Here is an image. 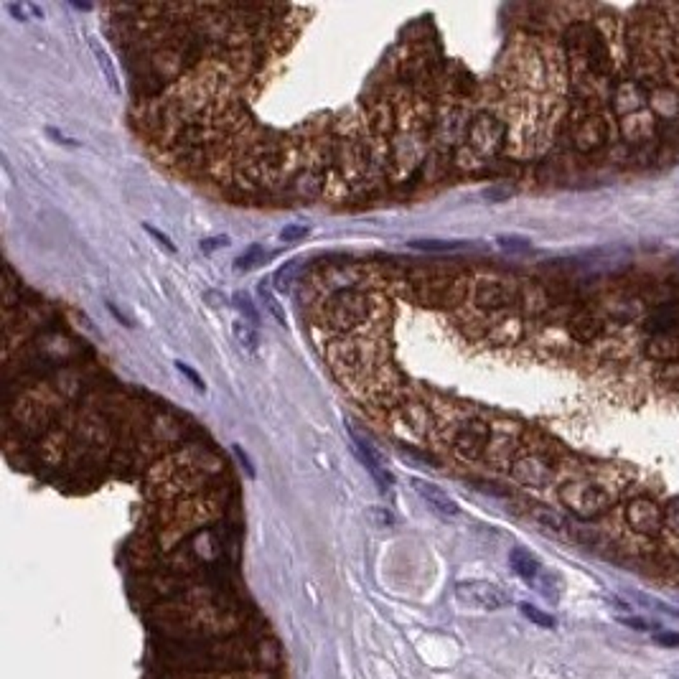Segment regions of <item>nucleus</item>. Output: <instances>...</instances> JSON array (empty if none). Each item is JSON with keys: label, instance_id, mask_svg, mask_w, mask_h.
Here are the masks:
<instances>
[{"label": "nucleus", "instance_id": "1", "mask_svg": "<svg viewBox=\"0 0 679 679\" xmlns=\"http://www.w3.org/2000/svg\"><path fill=\"white\" fill-rule=\"evenodd\" d=\"M389 303L380 298L374 290H359V287H344L331 293L318 311V326L333 336H349L369 326L384 313Z\"/></svg>", "mask_w": 679, "mask_h": 679}, {"label": "nucleus", "instance_id": "2", "mask_svg": "<svg viewBox=\"0 0 679 679\" xmlns=\"http://www.w3.org/2000/svg\"><path fill=\"white\" fill-rule=\"evenodd\" d=\"M557 499L578 519H598L611 512L613 504L619 501V493L598 481L575 479L557 489Z\"/></svg>", "mask_w": 679, "mask_h": 679}, {"label": "nucleus", "instance_id": "3", "mask_svg": "<svg viewBox=\"0 0 679 679\" xmlns=\"http://www.w3.org/2000/svg\"><path fill=\"white\" fill-rule=\"evenodd\" d=\"M567 56L573 64H580L595 77H606L611 72V53L606 39L590 23H573L565 34Z\"/></svg>", "mask_w": 679, "mask_h": 679}, {"label": "nucleus", "instance_id": "4", "mask_svg": "<svg viewBox=\"0 0 679 679\" xmlns=\"http://www.w3.org/2000/svg\"><path fill=\"white\" fill-rule=\"evenodd\" d=\"M491 435H493V427L489 425L486 420L476 418V415H468L453 430V438H451L453 453L463 460L484 458L489 453V446H491Z\"/></svg>", "mask_w": 679, "mask_h": 679}, {"label": "nucleus", "instance_id": "5", "mask_svg": "<svg viewBox=\"0 0 679 679\" xmlns=\"http://www.w3.org/2000/svg\"><path fill=\"white\" fill-rule=\"evenodd\" d=\"M473 306L484 311V313H506L514 311V306H519V287L512 283H504L499 278H484L479 280L471 290Z\"/></svg>", "mask_w": 679, "mask_h": 679}, {"label": "nucleus", "instance_id": "6", "mask_svg": "<svg viewBox=\"0 0 679 679\" xmlns=\"http://www.w3.org/2000/svg\"><path fill=\"white\" fill-rule=\"evenodd\" d=\"M506 138H509V125L493 112H479L468 127V143L481 155L501 153L506 146Z\"/></svg>", "mask_w": 679, "mask_h": 679}, {"label": "nucleus", "instance_id": "7", "mask_svg": "<svg viewBox=\"0 0 679 679\" xmlns=\"http://www.w3.org/2000/svg\"><path fill=\"white\" fill-rule=\"evenodd\" d=\"M512 476L529 489H547L555 479L552 460H550V455L545 451L532 448V451H526L514 458Z\"/></svg>", "mask_w": 679, "mask_h": 679}, {"label": "nucleus", "instance_id": "8", "mask_svg": "<svg viewBox=\"0 0 679 679\" xmlns=\"http://www.w3.org/2000/svg\"><path fill=\"white\" fill-rule=\"evenodd\" d=\"M626 524L641 537H659L666 524V512L649 496H636L626 504Z\"/></svg>", "mask_w": 679, "mask_h": 679}, {"label": "nucleus", "instance_id": "9", "mask_svg": "<svg viewBox=\"0 0 679 679\" xmlns=\"http://www.w3.org/2000/svg\"><path fill=\"white\" fill-rule=\"evenodd\" d=\"M611 140V122L606 115L600 112H586L580 115L573 125V146L580 153H595L603 150Z\"/></svg>", "mask_w": 679, "mask_h": 679}, {"label": "nucleus", "instance_id": "10", "mask_svg": "<svg viewBox=\"0 0 679 679\" xmlns=\"http://www.w3.org/2000/svg\"><path fill=\"white\" fill-rule=\"evenodd\" d=\"M455 598L468 608H479V611H499L509 603L506 593L493 583L486 580H463L455 586Z\"/></svg>", "mask_w": 679, "mask_h": 679}, {"label": "nucleus", "instance_id": "11", "mask_svg": "<svg viewBox=\"0 0 679 679\" xmlns=\"http://www.w3.org/2000/svg\"><path fill=\"white\" fill-rule=\"evenodd\" d=\"M646 107H649V92H646L639 79H626L616 84V89H613V110H616L621 120L628 117V115L641 112Z\"/></svg>", "mask_w": 679, "mask_h": 679}, {"label": "nucleus", "instance_id": "12", "mask_svg": "<svg viewBox=\"0 0 679 679\" xmlns=\"http://www.w3.org/2000/svg\"><path fill=\"white\" fill-rule=\"evenodd\" d=\"M349 435H351V453L359 458L361 466L372 473V479L377 481V486H380L382 491H387V489L394 484V479H392V473H389V468H384V463H382L380 453L374 451V448L369 446V443H366L359 433L349 430Z\"/></svg>", "mask_w": 679, "mask_h": 679}, {"label": "nucleus", "instance_id": "13", "mask_svg": "<svg viewBox=\"0 0 679 679\" xmlns=\"http://www.w3.org/2000/svg\"><path fill=\"white\" fill-rule=\"evenodd\" d=\"M413 489H415V493H418L420 499L427 504V509H430V512H435L438 517H443V519H455V517L460 514V506L455 504V499H453V496H448V493L443 491L440 486H435L433 481L413 479Z\"/></svg>", "mask_w": 679, "mask_h": 679}, {"label": "nucleus", "instance_id": "14", "mask_svg": "<svg viewBox=\"0 0 679 679\" xmlns=\"http://www.w3.org/2000/svg\"><path fill=\"white\" fill-rule=\"evenodd\" d=\"M657 117H654V112H649V110H641V112L636 115H628V117H623L619 125L621 130V138L626 140V143H633V146H641V143H652L654 138H657Z\"/></svg>", "mask_w": 679, "mask_h": 679}, {"label": "nucleus", "instance_id": "15", "mask_svg": "<svg viewBox=\"0 0 679 679\" xmlns=\"http://www.w3.org/2000/svg\"><path fill=\"white\" fill-rule=\"evenodd\" d=\"M567 333L578 344H593V341H598L606 333V321L600 318L595 311L583 308V311L570 316V321H567Z\"/></svg>", "mask_w": 679, "mask_h": 679}, {"label": "nucleus", "instance_id": "16", "mask_svg": "<svg viewBox=\"0 0 679 679\" xmlns=\"http://www.w3.org/2000/svg\"><path fill=\"white\" fill-rule=\"evenodd\" d=\"M522 333H524V323H522L519 313H514V311L499 313L496 318L486 323V336L493 344H499V347H512V344H517L522 339Z\"/></svg>", "mask_w": 679, "mask_h": 679}, {"label": "nucleus", "instance_id": "17", "mask_svg": "<svg viewBox=\"0 0 679 679\" xmlns=\"http://www.w3.org/2000/svg\"><path fill=\"white\" fill-rule=\"evenodd\" d=\"M649 107L659 122H672L679 115V89L674 84H659L649 92Z\"/></svg>", "mask_w": 679, "mask_h": 679}, {"label": "nucleus", "instance_id": "18", "mask_svg": "<svg viewBox=\"0 0 679 679\" xmlns=\"http://www.w3.org/2000/svg\"><path fill=\"white\" fill-rule=\"evenodd\" d=\"M646 331L657 336V333H674L679 326V300H664L654 308L652 313L644 321Z\"/></svg>", "mask_w": 679, "mask_h": 679}, {"label": "nucleus", "instance_id": "19", "mask_svg": "<svg viewBox=\"0 0 679 679\" xmlns=\"http://www.w3.org/2000/svg\"><path fill=\"white\" fill-rule=\"evenodd\" d=\"M644 354L646 359L659 361V364H674V361H679V336L677 333H657V336H649Z\"/></svg>", "mask_w": 679, "mask_h": 679}, {"label": "nucleus", "instance_id": "20", "mask_svg": "<svg viewBox=\"0 0 679 679\" xmlns=\"http://www.w3.org/2000/svg\"><path fill=\"white\" fill-rule=\"evenodd\" d=\"M509 565H512L514 573L519 575L524 583H529V586H537L542 573H545V567L540 565V560L534 557L529 550H524V547H514L512 552H509Z\"/></svg>", "mask_w": 679, "mask_h": 679}, {"label": "nucleus", "instance_id": "21", "mask_svg": "<svg viewBox=\"0 0 679 679\" xmlns=\"http://www.w3.org/2000/svg\"><path fill=\"white\" fill-rule=\"evenodd\" d=\"M232 333H234V339H237V344H240L242 349H247L250 354L260 351V347H262L260 331H257L252 323H247V321H242V318L232 321Z\"/></svg>", "mask_w": 679, "mask_h": 679}, {"label": "nucleus", "instance_id": "22", "mask_svg": "<svg viewBox=\"0 0 679 679\" xmlns=\"http://www.w3.org/2000/svg\"><path fill=\"white\" fill-rule=\"evenodd\" d=\"M468 242H460V240H433V237H427V240H410L407 242V247H413V250H420V252H458V250H463Z\"/></svg>", "mask_w": 679, "mask_h": 679}, {"label": "nucleus", "instance_id": "23", "mask_svg": "<svg viewBox=\"0 0 679 679\" xmlns=\"http://www.w3.org/2000/svg\"><path fill=\"white\" fill-rule=\"evenodd\" d=\"M232 306L234 311L240 313L242 321H247V323H252L254 328L260 326V313H257V308H254L252 298L247 293H242V290H237V293L232 295Z\"/></svg>", "mask_w": 679, "mask_h": 679}, {"label": "nucleus", "instance_id": "24", "mask_svg": "<svg viewBox=\"0 0 679 679\" xmlns=\"http://www.w3.org/2000/svg\"><path fill=\"white\" fill-rule=\"evenodd\" d=\"M265 262V250H262L260 245H252L250 250H245V252L234 260V270L237 273H250V270H254L257 265H262Z\"/></svg>", "mask_w": 679, "mask_h": 679}, {"label": "nucleus", "instance_id": "25", "mask_svg": "<svg viewBox=\"0 0 679 679\" xmlns=\"http://www.w3.org/2000/svg\"><path fill=\"white\" fill-rule=\"evenodd\" d=\"M496 245H499L504 252H512V254H524L532 250V240H526V237H522V234H499V237H496Z\"/></svg>", "mask_w": 679, "mask_h": 679}, {"label": "nucleus", "instance_id": "26", "mask_svg": "<svg viewBox=\"0 0 679 679\" xmlns=\"http://www.w3.org/2000/svg\"><path fill=\"white\" fill-rule=\"evenodd\" d=\"M92 51H94V56H97V64H100V69L105 72L110 89H112V92H120V84H117V74H115V67H112V61H110V56H107V51L100 46V44H97V41H92Z\"/></svg>", "mask_w": 679, "mask_h": 679}, {"label": "nucleus", "instance_id": "27", "mask_svg": "<svg viewBox=\"0 0 679 679\" xmlns=\"http://www.w3.org/2000/svg\"><path fill=\"white\" fill-rule=\"evenodd\" d=\"M8 13L13 15L15 20H34V18H44V11L34 3H8Z\"/></svg>", "mask_w": 679, "mask_h": 679}, {"label": "nucleus", "instance_id": "28", "mask_svg": "<svg viewBox=\"0 0 679 679\" xmlns=\"http://www.w3.org/2000/svg\"><path fill=\"white\" fill-rule=\"evenodd\" d=\"M519 611L524 613V616L529 621H532V623H537V626H542V628H555V619H552V616H547L545 611L534 608L532 603H519Z\"/></svg>", "mask_w": 679, "mask_h": 679}, {"label": "nucleus", "instance_id": "29", "mask_svg": "<svg viewBox=\"0 0 679 679\" xmlns=\"http://www.w3.org/2000/svg\"><path fill=\"white\" fill-rule=\"evenodd\" d=\"M537 517V522L540 524H545L547 529H552V532H567V522L560 517V514H555V512H550V509H540V512L534 514Z\"/></svg>", "mask_w": 679, "mask_h": 679}, {"label": "nucleus", "instance_id": "30", "mask_svg": "<svg viewBox=\"0 0 679 679\" xmlns=\"http://www.w3.org/2000/svg\"><path fill=\"white\" fill-rule=\"evenodd\" d=\"M308 234H311V229L306 224H285L280 229V240L285 242V245H293V242L306 240Z\"/></svg>", "mask_w": 679, "mask_h": 679}, {"label": "nucleus", "instance_id": "31", "mask_svg": "<svg viewBox=\"0 0 679 679\" xmlns=\"http://www.w3.org/2000/svg\"><path fill=\"white\" fill-rule=\"evenodd\" d=\"M257 293H260V298L267 303V311H270V313H273L275 318L280 321V323H285V311L280 308V303H278V300H275V295L270 293V290H267V287H265V283H260V287H257Z\"/></svg>", "mask_w": 679, "mask_h": 679}, {"label": "nucleus", "instance_id": "32", "mask_svg": "<svg viewBox=\"0 0 679 679\" xmlns=\"http://www.w3.org/2000/svg\"><path fill=\"white\" fill-rule=\"evenodd\" d=\"M226 245H229V237H226V234H214V237H204V240L199 242L201 252L204 254L216 252V250H221V247H226Z\"/></svg>", "mask_w": 679, "mask_h": 679}, {"label": "nucleus", "instance_id": "33", "mask_svg": "<svg viewBox=\"0 0 679 679\" xmlns=\"http://www.w3.org/2000/svg\"><path fill=\"white\" fill-rule=\"evenodd\" d=\"M514 196V188L509 186H501V183H493V186H489L486 191H484V199L493 201V204H499V201H506Z\"/></svg>", "mask_w": 679, "mask_h": 679}, {"label": "nucleus", "instance_id": "34", "mask_svg": "<svg viewBox=\"0 0 679 679\" xmlns=\"http://www.w3.org/2000/svg\"><path fill=\"white\" fill-rule=\"evenodd\" d=\"M293 270H295V262H287L285 267H280L278 273H275V283H278V290L283 293V290H290V283H293Z\"/></svg>", "mask_w": 679, "mask_h": 679}, {"label": "nucleus", "instance_id": "35", "mask_svg": "<svg viewBox=\"0 0 679 679\" xmlns=\"http://www.w3.org/2000/svg\"><path fill=\"white\" fill-rule=\"evenodd\" d=\"M176 369H179V372L183 374V377H186V380L191 382L193 387H196V392H207V384H204V380H201L199 374L193 372V369L186 364V361H176Z\"/></svg>", "mask_w": 679, "mask_h": 679}, {"label": "nucleus", "instance_id": "36", "mask_svg": "<svg viewBox=\"0 0 679 679\" xmlns=\"http://www.w3.org/2000/svg\"><path fill=\"white\" fill-rule=\"evenodd\" d=\"M146 229H148V234H153L155 240H158V242H160V245L166 247L168 252H176V245H174V242H171V237H168V234H163V232H158V229H155V226H153V224H146Z\"/></svg>", "mask_w": 679, "mask_h": 679}, {"label": "nucleus", "instance_id": "37", "mask_svg": "<svg viewBox=\"0 0 679 679\" xmlns=\"http://www.w3.org/2000/svg\"><path fill=\"white\" fill-rule=\"evenodd\" d=\"M654 641H657L659 646H679V633H674V631L657 633V636H654Z\"/></svg>", "mask_w": 679, "mask_h": 679}, {"label": "nucleus", "instance_id": "38", "mask_svg": "<svg viewBox=\"0 0 679 679\" xmlns=\"http://www.w3.org/2000/svg\"><path fill=\"white\" fill-rule=\"evenodd\" d=\"M234 448V455L240 458V463L245 466V471H247V476H254V466H252V460H250V455H247L245 451H242V446H232Z\"/></svg>", "mask_w": 679, "mask_h": 679}, {"label": "nucleus", "instance_id": "39", "mask_svg": "<svg viewBox=\"0 0 679 679\" xmlns=\"http://www.w3.org/2000/svg\"><path fill=\"white\" fill-rule=\"evenodd\" d=\"M51 138H56L61 143V146H69V148H79V140H74V138H67L64 133H59V130H53V127H48L46 130Z\"/></svg>", "mask_w": 679, "mask_h": 679}, {"label": "nucleus", "instance_id": "40", "mask_svg": "<svg viewBox=\"0 0 679 679\" xmlns=\"http://www.w3.org/2000/svg\"><path fill=\"white\" fill-rule=\"evenodd\" d=\"M621 623H626V626L636 628V631H646V628H652V623L644 619H626V616H621Z\"/></svg>", "mask_w": 679, "mask_h": 679}, {"label": "nucleus", "instance_id": "41", "mask_svg": "<svg viewBox=\"0 0 679 679\" xmlns=\"http://www.w3.org/2000/svg\"><path fill=\"white\" fill-rule=\"evenodd\" d=\"M674 53L679 56V28L674 31Z\"/></svg>", "mask_w": 679, "mask_h": 679}]
</instances>
